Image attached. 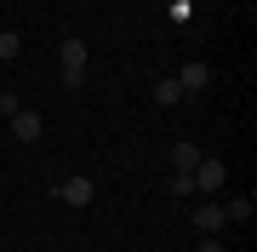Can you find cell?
Masks as SVG:
<instances>
[{
  "mask_svg": "<svg viewBox=\"0 0 257 252\" xmlns=\"http://www.w3.org/2000/svg\"><path fill=\"white\" fill-rule=\"evenodd\" d=\"M194 166H200V149H194L189 138H177L172 143V172H194Z\"/></svg>",
  "mask_w": 257,
  "mask_h": 252,
  "instance_id": "52a82bcc",
  "label": "cell"
},
{
  "mask_svg": "<svg viewBox=\"0 0 257 252\" xmlns=\"http://www.w3.org/2000/svg\"><path fill=\"white\" fill-rule=\"evenodd\" d=\"M223 224H229V218H223V201L200 195V206H194V229H200V235H223Z\"/></svg>",
  "mask_w": 257,
  "mask_h": 252,
  "instance_id": "277c9868",
  "label": "cell"
},
{
  "mask_svg": "<svg viewBox=\"0 0 257 252\" xmlns=\"http://www.w3.org/2000/svg\"><path fill=\"white\" fill-rule=\"evenodd\" d=\"M18 52H23V40H18V35H0V63H12Z\"/></svg>",
  "mask_w": 257,
  "mask_h": 252,
  "instance_id": "30bf717a",
  "label": "cell"
},
{
  "mask_svg": "<svg viewBox=\"0 0 257 252\" xmlns=\"http://www.w3.org/2000/svg\"><path fill=\"white\" fill-rule=\"evenodd\" d=\"M200 252H223V241H217V235H206V241H200Z\"/></svg>",
  "mask_w": 257,
  "mask_h": 252,
  "instance_id": "7c38bea8",
  "label": "cell"
},
{
  "mask_svg": "<svg viewBox=\"0 0 257 252\" xmlns=\"http://www.w3.org/2000/svg\"><path fill=\"white\" fill-rule=\"evenodd\" d=\"M223 218H229V224H246L251 218V195H234L229 206H223Z\"/></svg>",
  "mask_w": 257,
  "mask_h": 252,
  "instance_id": "ba28073f",
  "label": "cell"
},
{
  "mask_svg": "<svg viewBox=\"0 0 257 252\" xmlns=\"http://www.w3.org/2000/svg\"><path fill=\"white\" fill-rule=\"evenodd\" d=\"M189 178H194V189H200V195H217V189L229 184V166H223V160H211V155H200V166H194Z\"/></svg>",
  "mask_w": 257,
  "mask_h": 252,
  "instance_id": "7a4b0ae2",
  "label": "cell"
},
{
  "mask_svg": "<svg viewBox=\"0 0 257 252\" xmlns=\"http://www.w3.org/2000/svg\"><path fill=\"white\" fill-rule=\"evenodd\" d=\"M12 132H18V143H35L40 132H46V121H40L35 109H18V115H12Z\"/></svg>",
  "mask_w": 257,
  "mask_h": 252,
  "instance_id": "5b68a950",
  "label": "cell"
},
{
  "mask_svg": "<svg viewBox=\"0 0 257 252\" xmlns=\"http://www.w3.org/2000/svg\"><path fill=\"white\" fill-rule=\"evenodd\" d=\"M172 195H194V178L189 172H172Z\"/></svg>",
  "mask_w": 257,
  "mask_h": 252,
  "instance_id": "8fae6325",
  "label": "cell"
},
{
  "mask_svg": "<svg viewBox=\"0 0 257 252\" xmlns=\"http://www.w3.org/2000/svg\"><path fill=\"white\" fill-rule=\"evenodd\" d=\"M177 98H183V86H177V80H155V103H160V109H172Z\"/></svg>",
  "mask_w": 257,
  "mask_h": 252,
  "instance_id": "9c48e42d",
  "label": "cell"
},
{
  "mask_svg": "<svg viewBox=\"0 0 257 252\" xmlns=\"http://www.w3.org/2000/svg\"><path fill=\"white\" fill-rule=\"evenodd\" d=\"M177 86H183V92H194V98H200L206 86H211V69H206V63H183V75H177Z\"/></svg>",
  "mask_w": 257,
  "mask_h": 252,
  "instance_id": "8992f818",
  "label": "cell"
},
{
  "mask_svg": "<svg viewBox=\"0 0 257 252\" xmlns=\"http://www.w3.org/2000/svg\"><path fill=\"white\" fill-rule=\"evenodd\" d=\"M86 40L80 35H63V86H86Z\"/></svg>",
  "mask_w": 257,
  "mask_h": 252,
  "instance_id": "6da1fadb",
  "label": "cell"
},
{
  "mask_svg": "<svg viewBox=\"0 0 257 252\" xmlns=\"http://www.w3.org/2000/svg\"><path fill=\"white\" fill-rule=\"evenodd\" d=\"M57 195H63V206H92L97 184H92L86 172H74V178H63V184H57Z\"/></svg>",
  "mask_w": 257,
  "mask_h": 252,
  "instance_id": "3957f363",
  "label": "cell"
}]
</instances>
